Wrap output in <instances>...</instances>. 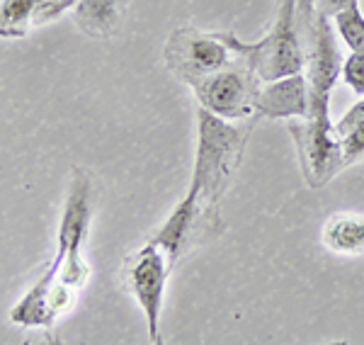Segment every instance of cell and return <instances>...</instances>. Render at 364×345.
<instances>
[{
	"label": "cell",
	"instance_id": "cell-1",
	"mask_svg": "<svg viewBox=\"0 0 364 345\" xmlns=\"http://www.w3.org/2000/svg\"><path fill=\"white\" fill-rule=\"evenodd\" d=\"M95 209V180L87 168L70 171L66 202L56 233V253L39 272L34 285L10 309V321L20 329H54V324L73 309L80 290L90 277L83 245Z\"/></svg>",
	"mask_w": 364,
	"mask_h": 345
},
{
	"label": "cell",
	"instance_id": "cell-2",
	"mask_svg": "<svg viewBox=\"0 0 364 345\" xmlns=\"http://www.w3.org/2000/svg\"><path fill=\"white\" fill-rule=\"evenodd\" d=\"M255 122L257 117L228 122L202 107L197 110V151L187 192L209 212H219V202L243 161Z\"/></svg>",
	"mask_w": 364,
	"mask_h": 345
},
{
	"label": "cell",
	"instance_id": "cell-3",
	"mask_svg": "<svg viewBox=\"0 0 364 345\" xmlns=\"http://www.w3.org/2000/svg\"><path fill=\"white\" fill-rule=\"evenodd\" d=\"M296 27L304 54V75L309 83V112L304 120L331 124V92L343 71L336 29L331 17L318 13L316 0L296 3Z\"/></svg>",
	"mask_w": 364,
	"mask_h": 345
},
{
	"label": "cell",
	"instance_id": "cell-4",
	"mask_svg": "<svg viewBox=\"0 0 364 345\" xmlns=\"http://www.w3.org/2000/svg\"><path fill=\"white\" fill-rule=\"evenodd\" d=\"M299 0H279L277 15L260 42H243L233 32H216L231 54L257 75L260 83L279 80L304 71V54L296 27Z\"/></svg>",
	"mask_w": 364,
	"mask_h": 345
},
{
	"label": "cell",
	"instance_id": "cell-5",
	"mask_svg": "<svg viewBox=\"0 0 364 345\" xmlns=\"http://www.w3.org/2000/svg\"><path fill=\"white\" fill-rule=\"evenodd\" d=\"M163 61H166L170 75H175L187 87H195L204 78L231 66L236 56L216 32H202V29L187 25L178 27L168 37Z\"/></svg>",
	"mask_w": 364,
	"mask_h": 345
},
{
	"label": "cell",
	"instance_id": "cell-6",
	"mask_svg": "<svg viewBox=\"0 0 364 345\" xmlns=\"http://www.w3.org/2000/svg\"><path fill=\"white\" fill-rule=\"evenodd\" d=\"M170 270H173V265H170L166 250L154 241H146L141 248L132 250L122 262L124 287L144 312L151 341L161 338L163 299H166Z\"/></svg>",
	"mask_w": 364,
	"mask_h": 345
},
{
	"label": "cell",
	"instance_id": "cell-7",
	"mask_svg": "<svg viewBox=\"0 0 364 345\" xmlns=\"http://www.w3.org/2000/svg\"><path fill=\"white\" fill-rule=\"evenodd\" d=\"M195 100L202 110L221 117L228 122H243L255 115L257 92H260V80L243 66L240 61H233L224 71L209 75L202 83L192 87Z\"/></svg>",
	"mask_w": 364,
	"mask_h": 345
},
{
	"label": "cell",
	"instance_id": "cell-8",
	"mask_svg": "<svg viewBox=\"0 0 364 345\" xmlns=\"http://www.w3.org/2000/svg\"><path fill=\"white\" fill-rule=\"evenodd\" d=\"M221 231V216L219 212H209L197 202V197L192 192H187L185 197L178 202V207L170 212L166 224L158 229L151 241L161 245L166 250L170 265L190 255L199 243H204L209 236Z\"/></svg>",
	"mask_w": 364,
	"mask_h": 345
},
{
	"label": "cell",
	"instance_id": "cell-9",
	"mask_svg": "<svg viewBox=\"0 0 364 345\" xmlns=\"http://www.w3.org/2000/svg\"><path fill=\"white\" fill-rule=\"evenodd\" d=\"M309 112V83L306 75L294 73L279 80L260 83L255 115L265 120H301Z\"/></svg>",
	"mask_w": 364,
	"mask_h": 345
},
{
	"label": "cell",
	"instance_id": "cell-10",
	"mask_svg": "<svg viewBox=\"0 0 364 345\" xmlns=\"http://www.w3.org/2000/svg\"><path fill=\"white\" fill-rule=\"evenodd\" d=\"M129 0H78L70 10L75 27L92 39H109L119 32Z\"/></svg>",
	"mask_w": 364,
	"mask_h": 345
},
{
	"label": "cell",
	"instance_id": "cell-11",
	"mask_svg": "<svg viewBox=\"0 0 364 345\" xmlns=\"http://www.w3.org/2000/svg\"><path fill=\"white\" fill-rule=\"evenodd\" d=\"M321 243L331 253L345 255V258L364 255V214L340 212L328 216L321 229Z\"/></svg>",
	"mask_w": 364,
	"mask_h": 345
},
{
	"label": "cell",
	"instance_id": "cell-12",
	"mask_svg": "<svg viewBox=\"0 0 364 345\" xmlns=\"http://www.w3.org/2000/svg\"><path fill=\"white\" fill-rule=\"evenodd\" d=\"M336 132L343 144V166H355L364 161V97L336 122Z\"/></svg>",
	"mask_w": 364,
	"mask_h": 345
},
{
	"label": "cell",
	"instance_id": "cell-13",
	"mask_svg": "<svg viewBox=\"0 0 364 345\" xmlns=\"http://www.w3.org/2000/svg\"><path fill=\"white\" fill-rule=\"evenodd\" d=\"M39 0H0V34L25 37L34 25Z\"/></svg>",
	"mask_w": 364,
	"mask_h": 345
},
{
	"label": "cell",
	"instance_id": "cell-14",
	"mask_svg": "<svg viewBox=\"0 0 364 345\" xmlns=\"http://www.w3.org/2000/svg\"><path fill=\"white\" fill-rule=\"evenodd\" d=\"M336 32L350 46L352 54L364 56V15L360 5H355V8L345 10V13L336 17Z\"/></svg>",
	"mask_w": 364,
	"mask_h": 345
},
{
	"label": "cell",
	"instance_id": "cell-15",
	"mask_svg": "<svg viewBox=\"0 0 364 345\" xmlns=\"http://www.w3.org/2000/svg\"><path fill=\"white\" fill-rule=\"evenodd\" d=\"M343 83L350 87L355 95L364 97V56L350 54L343 58V71H340Z\"/></svg>",
	"mask_w": 364,
	"mask_h": 345
},
{
	"label": "cell",
	"instance_id": "cell-16",
	"mask_svg": "<svg viewBox=\"0 0 364 345\" xmlns=\"http://www.w3.org/2000/svg\"><path fill=\"white\" fill-rule=\"evenodd\" d=\"M355 5H360V3H357V0H316V8H318V13L331 17V20H336L340 13L355 8Z\"/></svg>",
	"mask_w": 364,
	"mask_h": 345
},
{
	"label": "cell",
	"instance_id": "cell-17",
	"mask_svg": "<svg viewBox=\"0 0 364 345\" xmlns=\"http://www.w3.org/2000/svg\"><path fill=\"white\" fill-rule=\"evenodd\" d=\"M29 345H63L58 341L56 336H46V338H39V341H29Z\"/></svg>",
	"mask_w": 364,
	"mask_h": 345
},
{
	"label": "cell",
	"instance_id": "cell-18",
	"mask_svg": "<svg viewBox=\"0 0 364 345\" xmlns=\"http://www.w3.org/2000/svg\"><path fill=\"white\" fill-rule=\"evenodd\" d=\"M149 345H166V341H163V338H158V341H149Z\"/></svg>",
	"mask_w": 364,
	"mask_h": 345
},
{
	"label": "cell",
	"instance_id": "cell-19",
	"mask_svg": "<svg viewBox=\"0 0 364 345\" xmlns=\"http://www.w3.org/2000/svg\"><path fill=\"white\" fill-rule=\"evenodd\" d=\"M44 3H54V0H39V5H44Z\"/></svg>",
	"mask_w": 364,
	"mask_h": 345
},
{
	"label": "cell",
	"instance_id": "cell-20",
	"mask_svg": "<svg viewBox=\"0 0 364 345\" xmlns=\"http://www.w3.org/2000/svg\"><path fill=\"white\" fill-rule=\"evenodd\" d=\"M331 345H348V343H345V341H338V343H331Z\"/></svg>",
	"mask_w": 364,
	"mask_h": 345
},
{
	"label": "cell",
	"instance_id": "cell-21",
	"mask_svg": "<svg viewBox=\"0 0 364 345\" xmlns=\"http://www.w3.org/2000/svg\"><path fill=\"white\" fill-rule=\"evenodd\" d=\"M22 345H29V341H25V343H22Z\"/></svg>",
	"mask_w": 364,
	"mask_h": 345
},
{
	"label": "cell",
	"instance_id": "cell-22",
	"mask_svg": "<svg viewBox=\"0 0 364 345\" xmlns=\"http://www.w3.org/2000/svg\"><path fill=\"white\" fill-rule=\"evenodd\" d=\"M73 3H78V0H73Z\"/></svg>",
	"mask_w": 364,
	"mask_h": 345
}]
</instances>
